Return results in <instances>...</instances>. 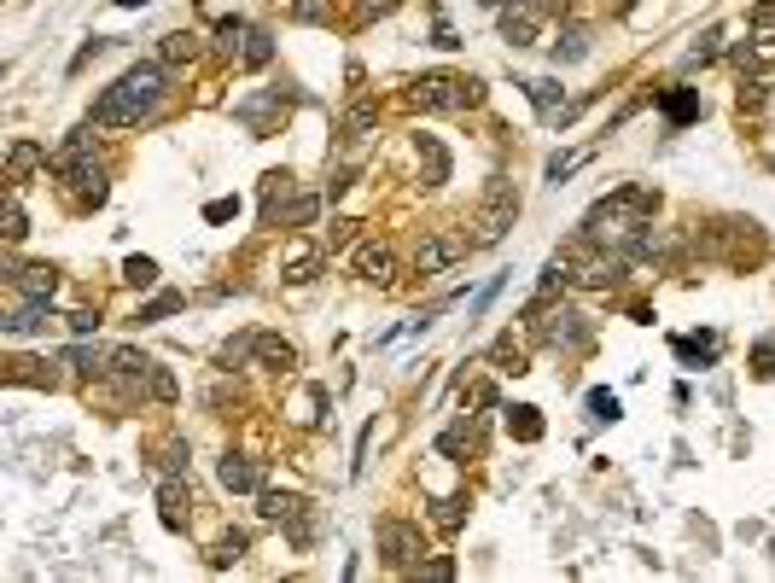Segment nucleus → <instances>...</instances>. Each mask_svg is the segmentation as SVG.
Returning <instances> with one entry per match:
<instances>
[{
    "label": "nucleus",
    "mask_w": 775,
    "mask_h": 583,
    "mask_svg": "<svg viewBox=\"0 0 775 583\" xmlns=\"http://www.w3.org/2000/svg\"><path fill=\"white\" fill-rule=\"evenodd\" d=\"M245 35H251L245 18H222V24H216V47H222V53H239V47H245Z\"/></svg>",
    "instance_id": "obj_35"
},
{
    "label": "nucleus",
    "mask_w": 775,
    "mask_h": 583,
    "mask_svg": "<svg viewBox=\"0 0 775 583\" xmlns=\"http://www.w3.org/2000/svg\"><path fill=\"white\" fill-rule=\"evenodd\" d=\"M356 275L373 280V286H391V280H397V251H391L385 240L362 245V251H356Z\"/></svg>",
    "instance_id": "obj_12"
},
{
    "label": "nucleus",
    "mask_w": 775,
    "mask_h": 583,
    "mask_svg": "<svg viewBox=\"0 0 775 583\" xmlns=\"http://www.w3.org/2000/svg\"><path fill=\"white\" fill-rule=\"evenodd\" d=\"M6 379H12V385H41V391L59 385V374H53L47 362H30V356H12V362H6Z\"/></svg>",
    "instance_id": "obj_20"
},
{
    "label": "nucleus",
    "mask_w": 775,
    "mask_h": 583,
    "mask_svg": "<svg viewBox=\"0 0 775 583\" xmlns=\"http://www.w3.org/2000/svg\"><path fill=\"white\" fill-rule=\"evenodd\" d=\"M117 6H129V12H135V6H146V0H117Z\"/></svg>",
    "instance_id": "obj_54"
},
{
    "label": "nucleus",
    "mask_w": 775,
    "mask_h": 583,
    "mask_svg": "<svg viewBox=\"0 0 775 583\" xmlns=\"http://www.w3.org/2000/svg\"><path fill=\"white\" fill-rule=\"evenodd\" d=\"M59 181H70V193H76V205H105V170L94 164V158H82V164H70V170H59Z\"/></svg>",
    "instance_id": "obj_9"
},
{
    "label": "nucleus",
    "mask_w": 775,
    "mask_h": 583,
    "mask_svg": "<svg viewBox=\"0 0 775 583\" xmlns=\"http://www.w3.org/2000/svg\"><path fill=\"white\" fill-rule=\"evenodd\" d=\"M403 0H356V18L362 24H373V18H385V12H397Z\"/></svg>",
    "instance_id": "obj_46"
},
{
    "label": "nucleus",
    "mask_w": 775,
    "mask_h": 583,
    "mask_svg": "<svg viewBox=\"0 0 775 583\" xmlns=\"http://www.w3.org/2000/svg\"><path fill=\"white\" fill-rule=\"evenodd\" d=\"M123 280L146 292V286H158V263H152V257H129V263H123Z\"/></svg>",
    "instance_id": "obj_37"
},
{
    "label": "nucleus",
    "mask_w": 775,
    "mask_h": 583,
    "mask_svg": "<svg viewBox=\"0 0 775 583\" xmlns=\"http://www.w3.org/2000/svg\"><path fill=\"white\" fill-rule=\"evenodd\" d=\"M717 41H723V30H706L700 41H694V47H688V59H682V70H700V65H711V59L723 53Z\"/></svg>",
    "instance_id": "obj_32"
},
{
    "label": "nucleus",
    "mask_w": 775,
    "mask_h": 583,
    "mask_svg": "<svg viewBox=\"0 0 775 583\" xmlns=\"http://www.w3.org/2000/svg\"><path fill=\"white\" fill-rule=\"evenodd\" d=\"M315 210H321V199H315V193H304V199H292V205L280 210L274 222H280V228H304V222H315Z\"/></svg>",
    "instance_id": "obj_31"
},
{
    "label": "nucleus",
    "mask_w": 775,
    "mask_h": 583,
    "mask_svg": "<svg viewBox=\"0 0 775 583\" xmlns=\"http://www.w3.org/2000/svg\"><path fill=\"white\" fill-rule=\"evenodd\" d=\"M537 339H542V344H554V350H583V344H589V327H583V315L560 309V315L537 321Z\"/></svg>",
    "instance_id": "obj_8"
},
{
    "label": "nucleus",
    "mask_w": 775,
    "mask_h": 583,
    "mask_svg": "<svg viewBox=\"0 0 775 583\" xmlns=\"http://www.w3.org/2000/svg\"><path fill=\"white\" fill-rule=\"evenodd\" d=\"M292 18L298 24H327L333 18V0H292Z\"/></svg>",
    "instance_id": "obj_39"
},
{
    "label": "nucleus",
    "mask_w": 775,
    "mask_h": 583,
    "mask_svg": "<svg viewBox=\"0 0 775 583\" xmlns=\"http://www.w3.org/2000/svg\"><path fill=\"white\" fill-rule=\"evenodd\" d=\"M502 35L513 41V47H537V35H542V6L537 0L502 6Z\"/></svg>",
    "instance_id": "obj_7"
},
{
    "label": "nucleus",
    "mask_w": 775,
    "mask_h": 583,
    "mask_svg": "<svg viewBox=\"0 0 775 583\" xmlns=\"http://www.w3.org/2000/svg\"><path fill=\"white\" fill-rule=\"evenodd\" d=\"M245 356H257V333H239V339H228L222 350H216V362H222L228 374H234V368L245 362Z\"/></svg>",
    "instance_id": "obj_29"
},
{
    "label": "nucleus",
    "mask_w": 775,
    "mask_h": 583,
    "mask_svg": "<svg viewBox=\"0 0 775 583\" xmlns=\"http://www.w3.org/2000/svg\"><path fill=\"white\" fill-rule=\"evenodd\" d=\"M309 531H315V525H309V508L298 519H292V525H286V537H292V549H309Z\"/></svg>",
    "instance_id": "obj_48"
},
{
    "label": "nucleus",
    "mask_w": 775,
    "mask_h": 583,
    "mask_svg": "<svg viewBox=\"0 0 775 583\" xmlns=\"http://www.w3.org/2000/svg\"><path fill=\"white\" fill-rule=\"evenodd\" d=\"M752 41H758V47H775V0H758V6H752Z\"/></svg>",
    "instance_id": "obj_33"
},
{
    "label": "nucleus",
    "mask_w": 775,
    "mask_h": 583,
    "mask_svg": "<svg viewBox=\"0 0 775 583\" xmlns=\"http://www.w3.org/2000/svg\"><path fill=\"white\" fill-rule=\"evenodd\" d=\"M0 327H6V339H30V333H47V327H53V304H41V298H24V304L12 309Z\"/></svg>",
    "instance_id": "obj_11"
},
{
    "label": "nucleus",
    "mask_w": 775,
    "mask_h": 583,
    "mask_svg": "<svg viewBox=\"0 0 775 583\" xmlns=\"http://www.w3.org/2000/svg\"><path fill=\"white\" fill-rule=\"evenodd\" d=\"M269 59H274V35L251 24V35H245V47H239V65H245V70H263Z\"/></svg>",
    "instance_id": "obj_24"
},
{
    "label": "nucleus",
    "mask_w": 775,
    "mask_h": 583,
    "mask_svg": "<svg viewBox=\"0 0 775 583\" xmlns=\"http://www.w3.org/2000/svg\"><path fill=\"white\" fill-rule=\"evenodd\" d=\"M41 164H53V158H47V146H35V140H12V152H6V181H12V187H24Z\"/></svg>",
    "instance_id": "obj_15"
},
{
    "label": "nucleus",
    "mask_w": 775,
    "mask_h": 583,
    "mask_svg": "<svg viewBox=\"0 0 775 583\" xmlns=\"http://www.w3.org/2000/svg\"><path fill=\"white\" fill-rule=\"evenodd\" d=\"M321 263H327V251H321V245H292V257H286V269H280V275H286V280H315Z\"/></svg>",
    "instance_id": "obj_22"
},
{
    "label": "nucleus",
    "mask_w": 775,
    "mask_h": 583,
    "mask_svg": "<svg viewBox=\"0 0 775 583\" xmlns=\"http://www.w3.org/2000/svg\"><path fill=\"white\" fill-rule=\"evenodd\" d=\"M181 304H187L181 292H158V298H146V304L135 309V321H164V315H175Z\"/></svg>",
    "instance_id": "obj_34"
},
{
    "label": "nucleus",
    "mask_w": 775,
    "mask_h": 583,
    "mask_svg": "<svg viewBox=\"0 0 775 583\" xmlns=\"http://www.w3.org/2000/svg\"><path fill=\"white\" fill-rule=\"evenodd\" d=\"M12 286H18V298H41V304H53V292H59V269H53V263H18V269H12Z\"/></svg>",
    "instance_id": "obj_10"
},
{
    "label": "nucleus",
    "mask_w": 775,
    "mask_h": 583,
    "mask_svg": "<svg viewBox=\"0 0 775 583\" xmlns=\"http://www.w3.org/2000/svg\"><path fill=\"white\" fill-rule=\"evenodd\" d=\"M181 461H187V444H181V438H164V449H158V473H181Z\"/></svg>",
    "instance_id": "obj_42"
},
{
    "label": "nucleus",
    "mask_w": 775,
    "mask_h": 583,
    "mask_svg": "<svg viewBox=\"0 0 775 583\" xmlns=\"http://www.w3.org/2000/svg\"><path fill=\"white\" fill-rule=\"evenodd\" d=\"M420 572H426V578H455V560H449V554H438V560H420Z\"/></svg>",
    "instance_id": "obj_53"
},
{
    "label": "nucleus",
    "mask_w": 775,
    "mask_h": 583,
    "mask_svg": "<svg viewBox=\"0 0 775 583\" xmlns=\"http://www.w3.org/2000/svg\"><path fill=\"white\" fill-rule=\"evenodd\" d=\"M583 53H589V30L566 24V30H560V41H554V59H566V65H572V59H583Z\"/></svg>",
    "instance_id": "obj_30"
},
{
    "label": "nucleus",
    "mask_w": 775,
    "mask_h": 583,
    "mask_svg": "<svg viewBox=\"0 0 775 583\" xmlns=\"http://www.w3.org/2000/svg\"><path fill=\"white\" fill-rule=\"evenodd\" d=\"M245 549H251V537H245V531H228V537L210 549V566H216V572H228V566H239V560H245Z\"/></svg>",
    "instance_id": "obj_28"
},
{
    "label": "nucleus",
    "mask_w": 775,
    "mask_h": 583,
    "mask_svg": "<svg viewBox=\"0 0 775 583\" xmlns=\"http://www.w3.org/2000/svg\"><path fill=\"white\" fill-rule=\"evenodd\" d=\"M414 152H420V181L426 187H443L449 181V146L438 135H414Z\"/></svg>",
    "instance_id": "obj_16"
},
{
    "label": "nucleus",
    "mask_w": 775,
    "mask_h": 583,
    "mask_svg": "<svg viewBox=\"0 0 775 583\" xmlns=\"http://www.w3.org/2000/svg\"><path fill=\"white\" fill-rule=\"evenodd\" d=\"M344 129H350V135H368V129H373V105H356V111H350V123H344Z\"/></svg>",
    "instance_id": "obj_52"
},
{
    "label": "nucleus",
    "mask_w": 775,
    "mask_h": 583,
    "mask_svg": "<svg viewBox=\"0 0 775 583\" xmlns=\"http://www.w3.org/2000/svg\"><path fill=\"white\" fill-rule=\"evenodd\" d=\"M653 210H659V193L653 187H618V193H607L601 205L583 216V234L595 245H618V251H630V240H636L641 228H653Z\"/></svg>",
    "instance_id": "obj_1"
},
{
    "label": "nucleus",
    "mask_w": 775,
    "mask_h": 583,
    "mask_svg": "<svg viewBox=\"0 0 775 583\" xmlns=\"http://www.w3.org/2000/svg\"><path fill=\"white\" fill-rule=\"evenodd\" d=\"M752 374H758V379H775V339H758V344H752Z\"/></svg>",
    "instance_id": "obj_44"
},
{
    "label": "nucleus",
    "mask_w": 775,
    "mask_h": 583,
    "mask_svg": "<svg viewBox=\"0 0 775 583\" xmlns=\"http://www.w3.org/2000/svg\"><path fill=\"white\" fill-rule=\"evenodd\" d=\"M257 362H263L269 374H286V368H298V350L286 339H274V333H257Z\"/></svg>",
    "instance_id": "obj_18"
},
{
    "label": "nucleus",
    "mask_w": 775,
    "mask_h": 583,
    "mask_svg": "<svg viewBox=\"0 0 775 583\" xmlns=\"http://www.w3.org/2000/svg\"><path fill=\"white\" fill-rule=\"evenodd\" d=\"M438 449H443V455H478V449H484V420L467 409V414H461V420H455V426H449V432L438 438Z\"/></svg>",
    "instance_id": "obj_13"
},
{
    "label": "nucleus",
    "mask_w": 775,
    "mask_h": 583,
    "mask_svg": "<svg viewBox=\"0 0 775 583\" xmlns=\"http://www.w3.org/2000/svg\"><path fill=\"white\" fill-rule=\"evenodd\" d=\"M0 234H6V245H18L24 234H30V216H24V205H18V199L6 205V228H0Z\"/></svg>",
    "instance_id": "obj_43"
},
{
    "label": "nucleus",
    "mask_w": 775,
    "mask_h": 583,
    "mask_svg": "<svg viewBox=\"0 0 775 583\" xmlns=\"http://www.w3.org/2000/svg\"><path fill=\"white\" fill-rule=\"evenodd\" d=\"M443 525V531H455V525H461V519H467V496H443L438 502V514H432Z\"/></svg>",
    "instance_id": "obj_41"
},
{
    "label": "nucleus",
    "mask_w": 775,
    "mask_h": 583,
    "mask_svg": "<svg viewBox=\"0 0 775 583\" xmlns=\"http://www.w3.org/2000/svg\"><path fill=\"white\" fill-rule=\"evenodd\" d=\"M158 100H164V70L158 65L123 70V82L94 100V129H135L140 117L158 111Z\"/></svg>",
    "instance_id": "obj_2"
},
{
    "label": "nucleus",
    "mask_w": 775,
    "mask_h": 583,
    "mask_svg": "<svg viewBox=\"0 0 775 583\" xmlns=\"http://www.w3.org/2000/svg\"><path fill=\"white\" fill-rule=\"evenodd\" d=\"M158 508H164V525H169V531H181V525H187V514H181V508H187V484L175 479V473L158 484Z\"/></svg>",
    "instance_id": "obj_21"
},
{
    "label": "nucleus",
    "mask_w": 775,
    "mask_h": 583,
    "mask_svg": "<svg viewBox=\"0 0 775 583\" xmlns=\"http://www.w3.org/2000/svg\"><path fill=\"white\" fill-rule=\"evenodd\" d=\"M583 164H589V152H560V158H548V181L560 187V181H566L572 170H583Z\"/></svg>",
    "instance_id": "obj_40"
},
{
    "label": "nucleus",
    "mask_w": 775,
    "mask_h": 583,
    "mask_svg": "<svg viewBox=\"0 0 775 583\" xmlns=\"http://www.w3.org/2000/svg\"><path fill=\"white\" fill-rule=\"evenodd\" d=\"M94 327H100V309H76V315H70V333H82V339H88Z\"/></svg>",
    "instance_id": "obj_51"
},
{
    "label": "nucleus",
    "mask_w": 775,
    "mask_h": 583,
    "mask_svg": "<svg viewBox=\"0 0 775 583\" xmlns=\"http://www.w3.org/2000/svg\"><path fill=\"white\" fill-rule=\"evenodd\" d=\"M158 53H164V65H187V59H199V35H193V30H169Z\"/></svg>",
    "instance_id": "obj_25"
},
{
    "label": "nucleus",
    "mask_w": 775,
    "mask_h": 583,
    "mask_svg": "<svg viewBox=\"0 0 775 583\" xmlns=\"http://www.w3.org/2000/svg\"><path fill=\"white\" fill-rule=\"evenodd\" d=\"M408 100L420 105V111H472V105L484 100V82L449 76V70H426V76L408 88Z\"/></svg>",
    "instance_id": "obj_3"
},
{
    "label": "nucleus",
    "mask_w": 775,
    "mask_h": 583,
    "mask_svg": "<svg viewBox=\"0 0 775 583\" xmlns=\"http://www.w3.org/2000/svg\"><path fill=\"white\" fill-rule=\"evenodd\" d=\"M216 479H222V490H234V496H245V490H257L263 484V467L251 461V455H222V467H216Z\"/></svg>",
    "instance_id": "obj_14"
},
{
    "label": "nucleus",
    "mask_w": 775,
    "mask_h": 583,
    "mask_svg": "<svg viewBox=\"0 0 775 583\" xmlns=\"http://www.w3.org/2000/svg\"><path fill=\"white\" fill-rule=\"evenodd\" d=\"M333 409V403H327V385H304V397H298V414H292V420H298V426H321V414Z\"/></svg>",
    "instance_id": "obj_27"
},
{
    "label": "nucleus",
    "mask_w": 775,
    "mask_h": 583,
    "mask_svg": "<svg viewBox=\"0 0 775 583\" xmlns=\"http://www.w3.org/2000/svg\"><path fill=\"white\" fill-rule=\"evenodd\" d=\"M152 397H158V403H175V374H169V368L152 374Z\"/></svg>",
    "instance_id": "obj_50"
},
{
    "label": "nucleus",
    "mask_w": 775,
    "mask_h": 583,
    "mask_svg": "<svg viewBox=\"0 0 775 583\" xmlns=\"http://www.w3.org/2000/svg\"><path fill=\"white\" fill-rule=\"evenodd\" d=\"M239 216V199H210L204 205V222H234Z\"/></svg>",
    "instance_id": "obj_47"
},
{
    "label": "nucleus",
    "mask_w": 775,
    "mask_h": 583,
    "mask_svg": "<svg viewBox=\"0 0 775 583\" xmlns=\"http://www.w3.org/2000/svg\"><path fill=\"white\" fill-rule=\"evenodd\" d=\"M467 257V240H455V234H426L420 251H414V269L420 275H443V269H455Z\"/></svg>",
    "instance_id": "obj_6"
},
{
    "label": "nucleus",
    "mask_w": 775,
    "mask_h": 583,
    "mask_svg": "<svg viewBox=\"0 0 775 583\" xmlns=\"http://www.w3.org/2000/svg\"><path fill=\"white\" fill-rule=\"evenodd\" d=\"M379 554L397 566V572H420V531L408 519H379Z\"/></svg>",
    "instance_id": "obj_5"
},
{
    "label": "nucleus",
    "mask_w": 775,
    "mask_h": 583,
    "mask_svg": "<svg viewBox=\"0 0 775 583\" xmlns=\"http://www.w3.org/2000/svg\"><path fill=\"white\" fill-rule=\"evenodd\" d=\"M665 117H671L676 129H682V123H694V117H700V94H694V88H665Z\"/></svg>",
    "instance_id": "obj_23"
},
{
    "label": "nucleus",
    "mask_w": 775,
    "mask_h": 583,
    "mask_svg": "<svg viewBox=\"0 0 775 583\" xmlns=\"http://www.w3.org/2000/svg\"><path fill=\"white\" fill-rule=\"evenodd\" d=\"M513 216H519V193H513V181L507 175H490V187H484V199H478V216H472V240L478 245H496L513 228Z\"/></svg>",
    "instance_id": "obj_4"
},
{
    "label": "nucleus",
    "mask_w": 775,
    "mask_h": 583,
    "mask_svg": "<svg viewBox=\"0 0 775 583\" xmlns=\"http://www.w3.org/2000/svg\"><path fill=\"white\" fill-rule=\"evenodd\" d=\"M507 432L519 438V444H537L542 438V414L531 403H519V409H507Z\"/></svg>",
    "instance_id": "obj_26"
},
{
    "label": "nucleus",
    "mask_w": 775,
    "mask_h": 583,
    "mask_svg": "<svg viewBox=\"0 0 775 583\" xmlns=\"http://www.w3.org/2000/svg\"><path fill=\"white\" fill-rule=\"evenodd\" d=\"M490 356L502 362V374H531V368H525V350H519L513 339H496L490 344Z\"/></svg>",
    "instance_id": "obj_36"
},
{
    "label": "nucleus",
    "mask_w": 775,
    "mask_h": 583,
    "mask_svg": "<svg viewBox=\"0 0 775 583\" xmlns=\"http://www.w3.org/2000/svg\"><path fill=\"white\" fill-rule=\"evenodd\" d=\"M467 409H496V385H484V379H478V385L467 391Z\"/></svg>",
    "instance_id": "obj_49"
},
{
    "label": "nucleus",
    "mask_w": 775,
    "mask_h": 583,
    "mask_svg": "<svg viewBox=\"0 0 775 583\" xmlns=\"http://www.w3.org/2000/svg\"><path fill=\"white\" fill-rule=\"evenodd\" d=\"M676 356H682V362H717V339H676Z\"/></svg>",
    "instance_id": "obj_38"
},
{
    "label": "nucleus",
    "mask_w": 775,
    "mask_h": 583,
    "mask_svg": "<svg viewBox=\"0 0 775 583\" xmlns=\"http://www.w3.org/2000/svg\"><path fill=\"white\" fill-rule=\"evenodd\" d=\"M589 420H618V397H612V391H589Z\"/></svg>",
    "instance_id": "obj_45"
},
{
    "label": "nucleus",
    "mask_w": 775,
    "mask_h": 583,
    "mask_svg": "<svg viewBox=\"0 0 775 583\" xmlns=\"http://www.w3.org/2000/svg\"><path fill=\"white\" fill-rule=\"evenodd\" d=\"M304 508H309V502H304V496H292V490H263V508H257V514L274 519V525H292Z\"/></svg>",
    "instance_id": "obj_19"
},
{
    "label": "nucleus",
    "mask_w": 775,
    "mask_h": 583,
    "mask_svg": "<svg viewBox=\"0 0 775 583\" xmlns=\"http://www.w3.org/2000/svg\"><path fill=\"white\" fill-rule=\"evenodd\" d=\"M531 105H537L542 117H566V88H560V76H531V82H519Z\"/></svg>",
    "instance_id": "obj_17"
}]
</instances>
